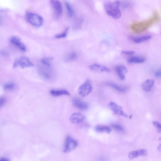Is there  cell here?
Wrapping results in <instances>:
<instances>
[{"label":"cell","mask_w":161,"mask_h":161,"mask_svg":"<svg viewBox=\"0 0 161 161\" xmlns=\"http://www.w3.org/2000/svg\"><path fill=\"white\" fill-rule=\"evenodd\" d=\"M109 106L111 109L113 111L114 114L125 117H128L127 114L125 113L123 110L122 107L116 103L111 102L110 103Z\"/></svg>","instance_id":"7"},{"label":"cell","mask_w":161,"mask_h":161,"mask_svg":"<svg viewBox=\"0 0 161 161\" xmlns=\"http://www.w3.org/2000/svg\"><path fill=\"white\" fill-rule=\"evenodd\" d=\"M65 5L69 15L70 17H73L74 15V9L70 3L67 1H65Z\"/></svg>","instance_id":"20"},{"label":"cell","mask_w":161,"mask_h":161,"mask_svg":"<svg viewBox=\"0 0 161 161\" xmlns=\"http://www.w3.org/2000/svg\"><path fill=\"white\" fill-rule=\"evenodd\" d=\"M0 161H9V160L5 158H2L0 159Z\"/></svg>","instance_id":"31"},{"label":"cell","mask_w":161,"mask_h":161,"mask_svg":"<svg viewBox=\"0 0 161 161\" xmlns=\"http://www.w3.org/2000/svg\"><path fill=\"white\" fill-rule=\"evenodd\" d=\"M85 118V117L83 114L79 113H75L71 115L70 120L72 123L78 124L83 122Z\"/></svg>","instance_id":"10"},{"label":"cell","mask_w":161,"mask_h":161,"mask_svg":"<svg viewBox=\"0 0 161 161\" xmlns=\"http://www.w3.org/2000/svg\"><path fill=\"white\" fill-rule=\"evenodd\" d=\"M6 100L4 97H0V108L4 106L6 102Z\"/></svg>","instance_id":"29"},{"label":"cell","mask_w":161,"mask_h":161,"mask_svg":"<svg viewBox=\"0 0 161 161\" xmlns=\"http://www.w3.org/2000/svg\"><path fill=\"white\" fill-rule=\"evenodd\" d=\"M34 65L27 57H23L16 59L13 64V67L24 68L32 67Z\"/></svg>","instance_id":"3"},{"label":"cell","mask_w":161,"mask_h":161,"mask_svg":"<svg viewBox=\"0 0 161 161\" xmlns=\"http://www.w3.org/2000/svg\"><path fill=\"white\" fill-rule=\"evenodd\" d=\"M121 53L125 55H130L135 54L136 52L134 51H123Z\"/></svg>","instance_id":"28"},{"label":"cell","mask_w":161,"mask_h":161,"mask_svg":"<svg viewBox=\"0 0 161 161\" xmlns=\"http://www.w3.org/2000/svg\"><path fill=\"white\" fill-rule=\"evenodd\" d=\"M111 126L114 129L120 132H123L124 131L123 127L120 125L116 124H113L111 125Z\"/></svg>","instance_id":"23"},{"label":"cell","mask_w":161,"mask_h":161,"mask_svg":"<svg viewBox=\"0 0 161 161\" xmlns=\"http://www.w3.org/2000/svg\"><path fill=\"white\" fill-rule=\"evenodd\" d=\"M73 103L75 107L81 110H86L88 107L87 103L78 98H74L73 100Z\"/></svg>","instance_id":"12"},{"label":"cell","mask_w":161,"mask_h":161,"mask_svg":"<svg viewBox=\"0 0 161 161\" xmlns=\"http://www.w3.org/2000/svg\"><path fill=\"white\" fill-rule=\"evenodd\" d=\"M152 38L150 36H144L138 38L131 37V38L134 42L137 44H139L141 42L150 40Z\"/></svg>","instance_id":"17"},{"label":"cell","mask_w":161,"mask_h":161,"mask_svg":"<svg viewBox=\"0 0 161 161\" xmlns=\"http://www.w3.org/2000/svg\"><path fill=\"white\" fill-rule=\"evenodd\" d=\"M145 59L140 57H133L128 59L127 62L129 64H140L143 63L145 61Z\"/></svg>","instance_id":"16"},{"label":"cell","mask_w":161,"mask_h":161,"mask_svg":"<svg viewBox=\"0 0 161 161\" xmlns=\"http://www.w3.org/2000/svg\"><path fill=\"white\" fill-rule=\"evenodd\" d=\"M26 18L30 24L35 27H40L43 24V18L38 14L32 13H28L26 15Z\"/></svg>","instance_id":"2"},{"label":"cell","mask_w":161,"mask_h":161,"mask_svg":"<svg viewBox=\"0 0 161 161\" xmlns=\"http://www.w3.org/2000/svg\"><path fill=\"white\" fill-rule=\"evenodd\" d=\"M108 84L110 87L114 88L115 90L118 91L123 92L126 91V88H125L120 86L119 85L111 83L109 84Z\"/></svg>","instance_id":"22"},{"label":"cell","mask_w":161,"mask_h":161,"mask_svg":"<svg viewBox=\"0 0 161 161\" xmlns=\"http://www.w3.org/2000/svg\"><path fill=\"white\" fill-rule=\"evenodd\" d=\"M15 87V84L13 83H9L5 85L4 89L7 91L12 90L14 89Z\"/></svg>","instance_id":"24"},{"label":"cell","mask_w":161,"mask_h":161,"mask_svg":"<svg viewBox=\"0 0 161 161\" xmlns=\"http://www.w3.org/2000/svg\"><path fill=\"white\" fill-rule=\"evenodd\" d=\"M158 150H159V151H160L161 150V145H160L158 147Z\"/></svg>","instance_id":"32"},{"label":"cell","mask_w":161,"mask_h":161,"mask_svg":"<svg viewBox=\"0 0 161 161\" xmlns=\"http://www.w3.org/2000/svg\"><path fill=\"white\" fill-rule=\"evenodd\" d=\"M95 131L98 133H110L111 132V128L107 126H99L95 127Z\"/></svg>","instance_id":"19"},{"label":"cell","mask_w":161,"mask_h":161,"mask_svg":"<svg viewBox=\"0 0 161 161\" xmlns=\"http://www.w3.org/2000/svg\"><path fill=\"white\" fill-rule=\"evenodd\" d=\"M92 90V88L91 86L90 82L89 81L87 80L79 88L78 92L80 96L85 97L89 94Z\"/></svg>","instance_id":"4"},{"label":"cell","mask_w":161,"mask_h":161,"mask_svg":"<svg viewBox=\"0 0 161 161\" xmlns=\"http://www.w3.org/2000/svg\"><path fill=\"white\" fill-rule=\"evenodd\" d=\"M51 4L55 16L57 18L60 17L62 12V6L60 2L53 0L51 1Z\"/></svg>","instance_id":"6"},{"label":"cell","mask_w":161,"mask_h":161,"mask_svg":"<svg viewBox=\"0 0 161 161\" xmlns=\"http://www.w3.org/2000/svg\"><path fill=\"white\" fill-rule=\"evenodd\" d=\"M155 76L157 77H160L161 75V73L160 71H158L155 74Z\"/></svg>","instance_id":"30"},{"label":"cell","mask_w":161,"mask_h":161,"mask_svg":"<svg viewBox=\"0 0 161 161\" xmlns=\"http://www.w3.org/2000/svg\"><path fill=\"white\" fill-rule=\"evenodd\" d=\"M89 68L91 71L100 73H108L110 72L109 68L98 64H95L90 65Z\"/></svg>","instance_id":"11"},{"label":"cell","mask_w":161,"mask_h":161,"mask_svg":"<svg viewBox=\"0 0 161 161\" xmlns=\"http://www.w3.org/2000/svg\"><path fill=\"white\" fill-rule=\"evenodd\" d=\"M68 28H67L66 29H65V31L63 32H62V33L56 35L55 38L58 39H60L65 38L66 37L67 35V32L68 31Z\"/></svg>","instance_id":"25"},{"label":"cell","mask_w":161,"mask_h":161,"mask_svg":"<svg viewBox=\"0 0 161 161\" xmlns=\"http://www.w3.org/2000/svg\"><path fill=\"white\" fill-rule=\"evenodd\" d=\"M155 82L152 79H148L143 82L141 85L143 90L146 92H150Z\"/></svg>","instance_id":"15"},{"label":"cell","mask_w":161,"mask_h":161,"mask_svg":"<svg viewBox=\"0 0 161 161\" xmlns=\"http://www.w3.org/2000/svg\"><path fill=\"white\" fill-rule=\"evenodd\" d=\"M120 2H108L105 3L104 8L108 15L115 19L120 18L121 16V12L119 9Z\"/></svg>","instance_id":"1"},{"label":"cell","mask_w":161,"mask_h":161,"mask_svg":"<svg viewBox=\"0 0 161 161\" xmlns=\"http://www.w3.org/2000/svg\"><path fill=\"white\" fill-rule=\"evenodd\" d=\"M51 94L54 96L57 97L62 95H69L70 93L66 90H51L50 92Z\"/></svg>","instance_id":"18"},{"label":"cell","mask_w":161,"mask_h":161,"mask_svg":"<svg viewBox=\"0 0 161 161\" xmlns=\"http://www.w3.org/2000/svg\"><path fill=\"white\" fill-rule=\"evenodd\" d=\"M147 154V152L146 150L141 149L131 152L129 157L130 159L132 160L139 156H145Z\"/></svg>","instance_id":"13"},{"label":"cell","mask_w":161,"mask_h":161,"mask_svg":"<svg viewBox=\"0 0 161 161\" xmlns=\"http://www.w3.org/2000/svg\"><path fill=\"white\" fill-rule=\"evenodd\" d=\"M77 143L76 141L72 138L68 137L65 140L64 151L65 152H68L73 150L76 147Z\"/></svg>","instance_id":"5"},{"label":"cell","mask_w":161,"mask_h":161,"mask_svg":"<svg viewBox=\"0 0 161 161\" xmlns=\"http://www.w3.org/2000/svg\"><path fill=\"white\" fill-rule=\"evenodd\" d=\"M77 57V55L75 52H72L67 57V61H71L75 60Z\"/></svg>","instance_id":"26"},{"label":"cell","mask_w":161,"mask_h":161,"mask_svg":"<svg viewBox=\"0 0 161 161\" xmlns=\"http://www.w3.org/2000/svg\"><path fill=\"white\" fill-rule=\"evenodd\" d=\"M11 43L20 50L25 52L27 50L26 46L23 43L20 38L18 37L13 36L10 39Z\"/></svg>","instance_id":"8"},{"label":"cell","mask_w":161,"mask_h":161,"mask_svg":"<svg viewBox=\"0 0 161 161\" xmlns=\"http://www.w3.org/2000/svg\"><path fill=\"white\" fill-rule=\"evenodd\" d=\"M153 125L156 128L158 132L160 133L161 131V126L160 124L157 121H153L152 122Z\"/></svg>","instance_id":"27"},{"label":"cell","mask_w":161,"mask_h":161,"mask_svg":"<svg viewBox=\"0 0 161 161\" xmlns=\"http://www.w3.org/2000/svg\"><path fill=\"white\" fill-rule=\"evenodd\" d=\"M42 65V66L39 68V73L41 76L45 79H51L52 77L51 67L45 66L43 65Z\"/></svg>","instance_id":"9"},{"label":"cell","mask_w":161,"mask_h":161,"mask_svg":"<svg viewBox=\"0 0 161 161\" xmlns=\"http://www.w3.org/2000/svg\"><path fill=\"white\" fill-rule=\"evenodd\" d=\"M115 70L118 76L120 79L124 80L125 78V73H127V67L124 65H119L116 67Z\"/></svg>","instance_id":"14"},{"label":"cell","mask_w":161,"mask_h":161,"mask_svg":"<svg viewBox=\"0 0 161 161\" xmlns=\"http://www.w3.org/2000/svg\"><path fill=\"white\" fill-rule=\"evenodd\" d=\"M52 59L51 58H44L41 60V63L42 65L45 66L51 67V61Z\"/></svg>","instance_id":"21"}]
</instances>
